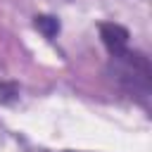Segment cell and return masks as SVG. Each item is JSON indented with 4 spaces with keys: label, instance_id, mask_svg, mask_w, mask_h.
Returning <instances> with one entry per match:
<instances>
[{
    "label": "cell",
    "instance_id": "obj_1",
    "mask_svg": "<svg viewBox=\"0 0 152 152\" xmlns=\"http://www.w3.org/2000/svg\"><path fill=\"white\" fill-rule=\"evenodd\" d=\"M119 69H116V78L119 83L133 93V95H140V97H147L150 95V78H152V69H150V59L142 55V52H135L131 48H126L124 52L114 55L112 57Z\"/></svg>",
    "mask_w": 152,
    "mask_h": 152
},
{
    "label": "cell",
    "instance_id": "obj_2",
    "mask_svg": "<svg viewBox=\"0 0 152 152\" xmlns=\"http://www.w3.org/2000/svg\"><path fill=\"white\" fill-rule=\"evenodd\" d=\"M100 38L104 43V48L109 50V55H119L128 48V28H124L121 24H114V21H102L100 24Z\"/></svg>",
    "mask_w": 152,
    "mask_h": 152
},
{
    "label": "cell",
    "instance_id": "obj_3",
    "mask_svg": "<svg viewBox=\"0 0 152 152\" xmlns=\"http://www.w3.org/2000/svg\"><path fill=\"white\" fill-rule=\"evenodd\" d=\"M36 28L45 36V38H55L59 33V21L55 17H48V14H38L36 17Z\"/></svg>",
    "mask_w": 152,
    "mask_h": 152
},
{
    "label": "cell",
    "instance_id": "obj_4",
    "mask_svg": "<svg viewBox=\"0 0 152 152\" xmlns=\"http://www.w3.org/2000/svg\"><path fill=\"white\" fill-rule=\"evenodd\" d=\"M17 97H19V86H17V83H5V81H0V104L12 102V100H17Z\"/></svg>",
    "mask_w": 152,
    "mask_h": 152
},
{
    "label": "cell",
    "instance_id": "obj_5",
    "mask_svg": "<svg viewBox=\"0 0 152 152\" xmlns=\"http://www.w3.org/2000/svg\"><path fill=\"white\" fill-rule=\"evenodd\" d=\"M64 152H76V150H64Z\"/></svg>",
    "mask_w": 152,
    "mask_h": 152
}]
</instances>
